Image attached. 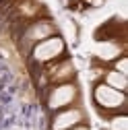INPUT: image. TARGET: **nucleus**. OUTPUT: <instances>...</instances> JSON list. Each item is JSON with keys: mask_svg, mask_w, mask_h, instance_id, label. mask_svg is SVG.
Here are the masks:
<instances>
[{"mask_svg": "<svg viewBox=\"0 0 128 130\" xmlns=\"http://www.w3.org/2000/svg\"><path fill=\"white\" fill-rule=\"evenodd\" d=\"M93 103L99 107V111L118 113L126 105V95L124 91H118L105 83H97L93 87Z\"/></svg>", "mask_w": 128, "mask_h": 130, "instance_id": "nucleus-2", "label": "nucleus"}, {"mask_svg": "<svg viewBox=\"0 0 128 130\" xmlns=\"http://www.w3.org/2000/svg\"><path fill=\"white\" fill-rule=\"evenodd\" d=\"M122 54H124V43H122V39H114V37L101 39L95 47V56L101 62H114Z\"/></svg>", "mask_w": 128, "mask_h": 130, "instance_id": "nucleus-7", "label": "nucleus"}, {"mask_svg": "<svg viewBox=\"0 0 128 130\" xmlns=\"http://www.w3.org/2000/svg\"><path fill=\"white\" fill-rule=\"evenodd\" d=\"M52 64H54V66H52V70H50V76H47L52 85L70 83V80L76 76V68H74L72 60L64 58V60H56V62H52Z\"/></svg>", "mask_w": 128, "mask_h": 130, "instance_id": "nucleus-6", "label": "nucleus"}, {"mask_svg": "<svg viewBox=\"0 0 128 130\" xmlns=\"http://www.w3.org/2000/svg\"><path fill=\"white\" fill-rule=\"evenodd\" d=\"M66 52V41H64L62 35H50L41 41H37L33 47H31V60L35 64H52L56 60H60Z\"/></svg>", "mask_w": 128, "mask_h": 130, "instance_id": "nucleus-1", "label": "nucleus"}, {"mask_svg": "<svg viewBox=\"0 0 128 130\" xmlns=\"http://www.w3.org/2000/svg\"><path fill=\"white\" fill-rule=\"evenodd\" d=\"M85 109L78 107V105H68V107H62L58 111H54L52 122H50V130H68L76 124L85 122Z\"/></svg>", "mask_w": 128, "mask_h": 130, "instance_id": "nucleus-4", "label": "nucleus"}, {"mask_svg": "<svg viewBox=\"0 0 128 130\" xmlns=\"http://www.w3.org/2000/svg\"><path fill=\"white\" fill-rule=\"evenodd\" d=\"M56 25L52 21H47V19H41V21H35V23H31L27 29H25V33H23V43H29L31 47H33L37 41L45 39V37H50V35H56Z\"/></svg>", "mask_w": 128, "mask_h": 130, "instance_id": "nucleus-5", "label": "nucleus"}, {"mask_svg": "<svg viewBox=\"0 0 128 130\" xmlns=\"http://www.w3.org/2000/svg\"><path fill=\"white\" fill-rule=\"evenodd\" d=\"M68 130H91V128H89L87 122H81V124H76V126H72V128H68Z\"/></svg>", "mask_w": 128, "mask_h": 130, "instance_id": "nucleus-11", "label": "nucleus"}, {"mask_svg": "<svg viewBox=\"0 0 128 130\" xmlns=\"http://www.w3.org/2000/svg\"><path fill=\"white\" fill-rule=\"evenodd\" d=\"M114 70H118V72H122V74L128 72V58H126L124 54L118 56V58L114 60Z\"/></svg>", "mask_w": 128, "mask_h": 130, "instance_id": "nucleus-10", "label": "nucleus"}, {"mask_svg": "<svg viewBox=\"0 0 128 130\" xmlns=\"http://www.w3.org/2000/svg\"><path fill=\"white\" fill-rule=\"evenodd\" d=\"M78 97H81V91H78V87L72 83V80L70 83H58V85H52V89L47 91L45 105H47V109L58 111L62 107L74 105Z\"/></svg>", "mask_w": 128, "mask_h": 130, "instance_id": "nucleus-3", "label": "nucleus"}, {"mask_svg": "<svg viewBox=\"0 0 128 130\" xmlns=\"http://www.w3.org/2000/svg\"><path fill=\"white\" fill-rule=\"evenodd\" d=\"M103 83L109 85V87H114V89H118V91H126V87H128V78H126V74H122V72H118V70L111 68V70L105 72Z\"/></svg>", "mask_w": 128, "mask_h": 130, "instance_id": "nucleus-8", "label": "nucleus"}, {"mask_svg": "<svg viewBox=\"0 0 128 130\" xmlns=\"http://www.w3.org/2000/svg\"><path fill=\"white\" fill-rule=\"evenodd\" d=\"M109 130H128V118L124 111H118V113H111L109 118Z\"/></svg>", "mask_w": 128, "mask_h": 130, "instance_id": "nucleus-9", "label": "nucleus"}]
</instances>
